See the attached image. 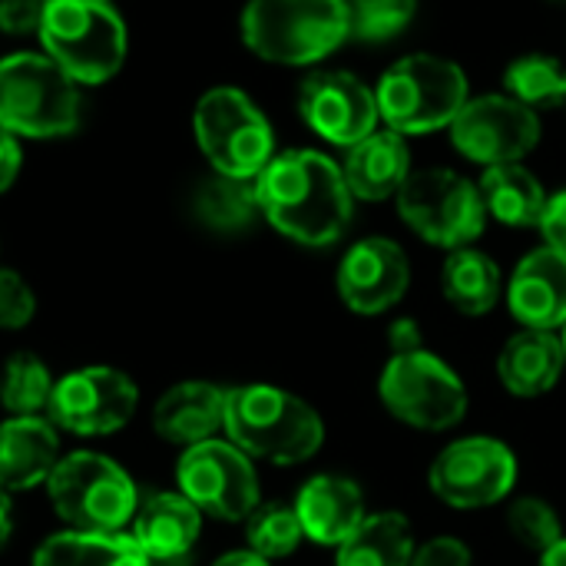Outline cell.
Segmentation results:
<instances>
[{"mask_svg":"<svg viewBox=\"0 0 566 566\" xmlns=\"http://www.w3.org/2000/svg\"><path fill=\"white\" fill-rule=\"evenodd\" d=\"M262 219L285 239L325 249L335 245L355 216V196L342 166L318 149H289L255 179Z\"/></svg>","mask_w":566,"mask_h":566,"instance_id":"1","label":"cell"},{"mask_svg":"<svg viewBox=\"0 0 566 566\" xmlns=\"http://www.w3.org/2000/svg\"><path fill=\"white\" fill-rule=\"evenodd\" d=\"M226 434L252 461L295 468L325 444L322 415L298 395L275 385H239L226 398Z\"/></svg>","mask_w":566,"mask_h":566,"instance_id":"2","label":"cell"},{"mask_svg":"<svg viewBox=\"0 0 566 566\" xmlns=\"http://www.w3.org/2000/svg\"><path fill=\"white\" fill-rule=\"evenodd\" d=\"M36 40L80 86L109 83L129 56V30L113 0H46Z\"/></svg>","mask_w":566,"mask_h":566,"instance_id":"3","label":"cell"},{"mask_svg":"<svg viewBox=\"0 0 566 566\" xmlns=\"http://www.w3.org/2000/svg\"><path fill=\"white\" fill-rule=\"evenodd\" d=\"M239 33L265 63L308 66L348 40V7L345 0H249Z\"/></svg>","mask_w":566,"mask_h":566,"instance_id":"4","label":"cell"},{"mask_svg":"<svg viewBox=\"0 0 566 566\" xmlns=\"http://www.w3.org/2000/svg\"><path fill=\"white\" fill-rule=\"evenodd\" d=\"M83 96L43 50L0 60V129L17 139H63L80 129Z\"/></svg>","mask_w":566,"mask_h":566,"instance_id":"5","label":"cell"},{"mask_svg":"<svg viewBox=\"0 0 566 566\" xmlns=\"http://www.w3.org/2000/svg\"><path fill=\"white\" fill-rule=\"evenodd\" d=\"M375 96L388 129L424 136L458 119L471 99V86L461 63L438 53H408L385 70Z\"/></svg>","mask_w":566,"mask_h":566,"instance_id":"6","label":"cell"},{"mask_svg":"<svg viewBox=\"0 0 566 566\" xmlns=\"http://www.w3.org/2000/svg\"><path fill=\"white\" fill-rule=\"evenodd\" d=\"M46 497L66 531L83 534H123L139 511L133 478L113 458L96 451H73L60 458L46 481Z\"/></svg>","mask_w":566,"mask_h":566,"instance_id":"7","label":"cell"},{"mask_svg":"<svg viewBox=\"0 0 566 566\" xmlns=\"http://www.w3.org/2000/svg\"><path fill=\"white\" fill-rule=\"evenodd\" d=\"M192 136L212 172L259 179L275 159V133L269 116L239 86H212L192 109Z\"/></svg>","mask_w":566,"mask_h":566,"instance_id":"8","label":"cell"},{"mask_svg":"<svg viewBox=\"0 0 566 566\" xmlns=\"http://www.w3.org/2000/svg\"><path fill=\"white\" fill-rule=\"evenodd\" d=\"M378 398L391 418L415 431H451L468 418L464 378L434 352L391 355L378 378Z\"/></svg>","mask_w":566,"mask_h":566,"instance_id":"9","label":"cell"},{"mask_svg":"<svg viewBox=\"0 0 566 566\" xmlns=\"http://www.w3.org/2000/svg\"><path fill=\"white\" fill-rule=\"evenodd\" d=\"M401 222L434 249H468L481 239L488 209L478 182L454 169H418L395 196Z\"/></svg>","mask_w":566,"mask_h":566,"instance_id":"10","label":"cell"},{"mask_svg":"<svg viewBox=\"0 0 566 566\" xmlns=\"http://www.w3.org/2000/svg\"><path fill=\"white\" fill-rule=\"evenodd\" d=\"M521 464L501 438H458L438 451L428 468L431 494L454 511H484L507 501L517 488Z\"/></svg>","mask_w":566,"mask_h":566,"instance_id":"11","label":"cell"},{"mask_svg":"<svg viewBox=\"0 0 566 566\" xmlns=\"http://www.w3.org/2000/svg\"><path fill=\"white\" fill-rule=\"evenodd\" d=\"M176 488L202 514L226 524H245L249 514L262 504L252 458L239 451L232 441L219 438H209L182 451L176 464Z\"/></svg>","mask_w":566,"mask_h":566,"instance_id":"12","label":"cell"},{"mask_svg":"<svg viewBox=\"0 0 566 566\" xmlns=\"http://www.w3.org/2000/svg\"><path fill=\"white\" fill-rule=\"evenodd\" d=\"M136 408L139 388L126 371L90 365L56 378L46 415L56 431H70L76 438H106L126 428Z\"/></svg>","mask_w":566,"mask_h":566,"instance_id":"13","label":"cell"},{"mask_svg":"<svg viewBox=\"0 0 566 566\" xmlns=\"http://www.w3.org/2000/svg\"><path fill=\"white\" fill-rule=\"evenodd\" d=\"M448 129L454 149L484 169L501 163H524L541 143L537 109L517 103L507 93H488L468 99V106L458 113V119Z\"/></svg>","mask_w":566,"mask_h":566,"instance_id":"14","label":"cell"},{"mask_svg":"<svg viewBox=\"0 0 566 566\" xmlns=\"http://www.w3.org/2000/svg\"><path fill=\"white\" fill-rule=\"evenodd\" d=\"M298 116L305 126L332 146L352 149L378 129L375 90L345 70H318L298 86Z\"/></svg>","mask_w":566,"mask_h":566,"instance_id":"15","label":"cell"},{"mask_svg":"<svg viewBox=\"0 0 566 566\" xmlns=\"http://www.w3.org/2000/svg\"><path fill=\"white\" fill-rule=\"evenodd\" d=\"M335 289L348 312L365 318L385 315L411 289V259L395 239H358L338 262Z\"/></svg>","mask_w":566,"mask_h":566,"instance_id":"16","label":"cell"},{"mask_svg":"<svg viewBox=\"0 0 566 566\" xmlns=\"http://www.w3.org/2000/svg\"><path fill=\"white\" fill-rule=\"evenodd\" d=\"M504 302L524 328L560 332L566 325V255L554 245L531 249L507 279Z\"/></svg>","mask_w":566,"mask_h":566,"instance_id":"17","label":"cell"},{"mask_svg":"<svg viewBox=\"0 0 566 566\" xmlns=\"http://www.w3.org/2000/svg\"><path fill=\"white\" fill-rule=\"evenodd\" d=\"M295 514L305 541L318 547H342L368 517V501L358 481L345 474H315L295 494Z\"/></svg>","mask_w":566,"mask_h":566,"instance_id":"18","label":"cell"},{"mask_svg":"<svg viewBox=\"0 0 566 566\" xmlns=\"http://www.w3.org/2000/svg\"><path fill=\"white\" fill-rule=\"evenodd\" d=\"M226 398L229 388H219L212 381L172 385L153 408V431L163 441L179 444L182 451L202 444L226 431Z\"/></svg>","mask_w":566,"mask_h":566,"instance_id":"19","label":"cell"},{"mask_svg":"<svg viewBox=\"0 0 566 566\" xmlns=\"http://www.w3.org/2000/svg\"><path fill=\"white\" fill-rule=\"evenodd\" d=\"M56 464L60 434L50 418H7L0 424V488L7 494L46 484Z\"/></svg>","mask_w":566,"mask_h":566,"instance_id":"20","label":"cell"},{"mask_svg":"<svg viewBox=\"0 0 566 566\" xmlns=\"http://www.w3.org/2000/svg\"><path fill=\"white\" fill-rule=\"evenodd\" d=\"M202 534V511L179 491H159L139 501L133 541L156 564L182 560Z\"/></svg>","mask_w":566,"mask_h":566,"instance_id":"21","label":"cell"},{"mask_svg":"<svg viewBox=\"0 0 566 566\" xmlns=\"http://www.w3.org/2000/svg\"><path fill=\"white\" fill-rule=\"evenodd\" d=\"M566 368L560 332L521 328L497 355V381L514 398H541L557 388Z\"/></svg>","mask_w":566,"mask_h":566,"instance_id":"22","label":"cell"},{"mask_svg":"<svg viewBox=\"0 0 566 566\" xmlns=\"http://www.w3.org/2000/svg\"><path fill=\"white\" fill-rule=\"evenodd\" d=\"M345 182L361 202H385L401 192L411 169V149L401 133L375 129L361 143H355L342 163Z\"/></svg>","mask_w":566,"mask_h":566,"instance_id":"23","label":"cell"},{"mask_svg":"<svg viewBox=\"0 0 566 566\" xmlns=\"http://www.w3.org/2000/svg\"><path fill=\"white\" fill-rule=\"evenodd\" d=\"M478 189H481L488 216H494L501 226L541 229L551 196H547L544 182L524 163L488 166L478 179Z\"/></svg>","mask_w":566,"mask_h":566,"instance_id":"24","label":"cell"},{"mask_svg":"<svg viewBox=\"0 0 566 566\" xmlns=\"http://www.w3.org/2000/svg\"><path fill=\"white\" fill-rule=\"evenodd\" d=\"M504 272L481 249H454L441 265V292L458 315L481 318L491 315L504 298Z\"/></svg>","mask_w":566,"mask_h":566,"instance_id":"25","label":"cell"},{"mask_svg":"<svg viewBox=\"0 0 566 566\" xmlns=\"http://www.w3.org/2000/svg\"><path fill=\"white\" fill-rule=\"evenodd\" d=\"M415 551L411 521L398 511H378L335 551V566H411Z\"/></svg>","mask_w":566,"mask_h":566,"instance_id":"26","label":"cell"},{"mask_svg":"<svg viewBox=\"0 0 566 566\" xmlns=\"http://www.w3.org/2000/svg\"><path fill=\"white\" fill-rule=\"evenodd\" d=\"M133 534L63 531L33 551V566H149Z\"/></svg>","mask_w":566,"mask_h":566,"instance_id":"27","label":"cell"},{"mask_svg":"<svg viewBox=\"0 0 566 566\" xmlns=\"http://www.w3.org/2000/svg\"><path fill=\"white\" fill-rule=\"evenodd\" d=\"M192 212L206 229L222 235L252 229V222L262 216L255 179H235L222 172L206 176L192 192Z\"/></svg>","mask_w":566,"mask_h":566,"instance_id":"28","label":"cell"},{"mask_svg":"<svg viewBox=\"0 0 566 566\" xmlns=\"http://www.w3.org/2000/svg\"><path fill=\"white\" fill-rule=\"evenodd\" d=\"M56 378L33 352H13L0 371V405L10 418H33L46 411Z\"/></svg>","mask_w":566,"mask_h":566,"instance_id":"29","label":"cell"},{"mask_svg":"<svg viewBox=\"0 0 566 566\" xmlns=\"http://www.w3.org/2000/svg\"><path fill=\"white\" fill-rule=\"evenodd\" d=\"M504 90L531 109H547L566 103V66L547 53L517 56L504 70Z\"/></svg>","mask_w":566,"mask_h":566,"instance_id":"30","label":"cell"},{"mask_svg":"<svg viewBox=\"0 0 566 566\" xmlns=\"http://www.w3.org/2000/svg\"><path fill=\"white\" fill-rule=\"evenodd\" d=\"M245 541H249V551H255L259 557L285 560L302 547L305 531H302V521H298L292 504H275L272 501V504H259L249 514Z\"/></svg>","mask_w":566,"mask_h":566,"instance_id":"31","label":"cell"},{"mask_svg":"<svg viewBox=\"0 0 566 566\" xmlns=\"http://www.w3.org/2000/svg\"><path fill=\"white\" fill-rule=\"evenodd\" d=\"M348 40L385 43L408 30L418 13V0H345Z\"/></svg>","mask_w":566,"mask_h":566,"instance_id":"32","label":"cell"},{"mask_svg":"<svg viewBox=\"0 0 566 566\" xmlns=\"http://www.w3.org/2000/svg\"><path fill=\"white\" fill-rule=\"evenodd\" d=\"M507 527L517 537V544H524L534 554H544L547 547H554L564 537V521L557 514V507L544 497H514L507 507Z\"/></svg>","mask_w":566,"mask_h":566,"instance_id":"33","label":"cell"},{"mask_svg":"<svg viewBox=\"0 0 566 566\" xmlns=\"http://www.w3.org/2000/svg\"><path fill=\"white\" fill-rule=\"evenodd\" d=\"M36 315V295L27 285V279L13 269L0 265V328L3 332H20L33 322Z\"/></svg>","mask_w":566,"mask_h":566,"instance_id":"34","label":"cell"},{"mask_svg":"<svg viewBox=\"0 0 566 566\" xmlns=\"http://www.w3.org/2000/svg\"><path fill=\"white\" fill-rule=\"evenodd\" d=\"M46 0H0V33L36 36Z\"/></svg>","mask_w":566,"mask_h":566,"instance_id":"35","label":"cell"},{"mask_svg":"<svg viewBox=\"0 0 566 566\" xmlns=\"http://www.w3.org/2000/svg\"><path fill=\"white\" fill-rule=\"evenodd\" d=\"M411 566H474V554L458 537H434L415 551Z\"/></svg>","mask_w":566,"mask_h":566,"instance_id":"36","label":"cell"},{"mask_svg":"<svg viewBox=\"0 0 566 566\" xmlns=\"http://www.w3.org/2000/svg\"><path fill=\"white\" fill-rule=\"evenodd\" d=\"M541 232H544V242L560 249L566 255V189L554 192L551 202H547V212L541 219Z\"/></svg>","mask_w":566,"mask_h":566,"instance_id":"37","label":"cell"},{"mask_svg":"<svg viewBox=\"0 0 566 566\" xmlns=\"http://www.w3.org/2000/svg\"><path fill=\"white\" fill-rule=\"evenodd\" d=\"M23 169V149H20V139L7 129H0V196L17 182Z\"/></svg>","mask_w":566,"mask_h":566,"instance_id":"38","label":"cell"},{"mask_svg":"<svg viewBox=\"0 0 566 566\" xmlns=\"http://www.w3.org/2000/svg\"><path fill=\"white\" fill-rule=\"evenodd\" d=\"M388 348H391V355L421 352V348H424L421 325H418L415 318H398V322H391V328H388Z\"/></svg>","mask_w":566,"mask_h":566,"instance_id":"39","label":"cell"},{"mask_svg":"<svg viewBox=\"0 0 566 566\" xmlns=\"http://www.w3.org/2000/svg\"><path fill=\"white\" fill-rule=\"evenodd\" d=\"M212 566H272V560H265V557H259L255 551H229V554H222L219 560Z\"/></svg>","mask_w":566,"mask_h":566,"instance_id":"40","label":"cell"},{"mask_svg":"<svg viewBox=\"0 0 566 566\" xmlns=\"http://www.w3.org/2000/svg\"><path fill=\"white\" fill-rule=\"evenodd\" d=\"M10 531H13V514H10V494L0 488V551L3 544L10 541Z\"/></svg>","mask_w":566,"mask_h":566,"instance_id":"41","label":"cell"},{"mask_svg":"<svg viewBox=\"0 0 566 566\" xmlns=\"http://www.w3.org/2000/svg\"><path fill=\"white\" fill-rule=\"evenodd\" d=\"M541 566H566V534L554 544V547H547V551L541 554Z\"/></svg>","mask_w":566,"mask_h":566,"instance_id":"42","label":"cell"},{"mask_svg":"<svg viewBox=\"0 0 566 566\" xmlns=\"http://www.w3.org/2000/svg\"><path fill=\"white\" fill-rule=\"evenodd\" d=\"M560 342H564V352H566V325L560 328Z\"/></svg>","mask_w":566,"mask_h":566,"instance_id":"43","label":"cell"},{"mask_svg":"<svg viewBox=\"0 0 566 566\" xmlns=\"http://www.w3.org/2000/svg\"><path fill=\"white\" fill-rule=\"evenodd\" d=\"M163 566H179V564H163Z\"/></svg>","mask_w":566,"mask_h":566,"instance_id":"44","label":"cell"}]
</instances>
